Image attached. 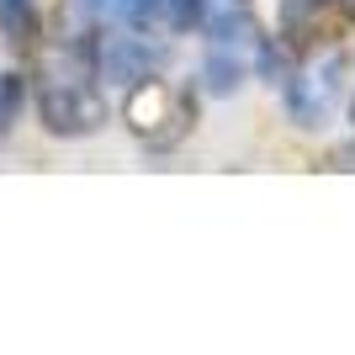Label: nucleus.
I'll return each instance as SVG.
<instances>
[{
    "instance_id": "f257e3e1",
    "label": "nucleus",
    "mask_w": 355,
    "mask_h": 355,
    "mask_svg": "<svg viewBox=\"0 0 355 355\" xmlns=\"http://www.w3.org/2000/svg\"><path fill=\"white\" fill-rule=\"evenodd\" d=\"M106 80L96 64V32H74L37 59L32 101L53 138H90L106 122Z\"/></svg>"
},
{
    "instance_id": "0eeeda50",
    "label": "nucleus",
    "mask_w": 355,
    "mask_h": 355,
    "mask_svg": "<svg viewBox=\"0 0 355 355\" xmlns=\"http://www.w3.org/2000/svg\"><path fill=\"white\" fill-rule=\"evenodd\" d=\"M350 122H355V96H350Z\"/></svg>"
},
{
    "instance_id": "423d86ee",
    "label": "nucleus",
    "mask_w": 355,
    "mask_h": 355,
    "mask_svg": "<svg viewBox=\"0 0 355 355\" xmlns=\"http://www.w3.org/2000/svg\"><path fill=\"white\" fill-rule=\"evenodd\" d=\"M32 0H0V27H6V37L11 43H27L32 37Z\"/></svg>"
},
{
    "instance_id": "20e7f679",
    "label": "nucleus",
    "mask_w": 355,
    "mask_h": 355,
    "mask_svg": "<svg viewBox=\"0 0 355 355\" xmlns=\"http://www.w3.org/2000/svg\"><path fill=\"white\" fill-rule=\"evenodd\" d=\"M69 16L80 21V32H148V21L159 16L154 0H64Z\"/></svg>"
},
{
    "instance_id": "7ed1b4c3",
    "label": "nucleus",
    "mask_w": 355,
    "mask_h": 355,
    "mask_svg": "<svg viewBox=\"0 0 355 355\" xmlns=\"http://www.w3.org/2000/svg\"><path fill=\"white\" fill-rule=\"evenodd\" d=\"M340 74H345L340 53H318V59H308L302 69L286 74V112H292L297 128L329 122V112L340 101Z\"/></svg>"
},
{
    "instance_id": "39448f33",
    "label": "nucleus",
    "mask_w": 355,
    "mask_h": 355,
    "mask_svg": "<svg viewBox=\"0 0 355 355\" xmlns=\"http://www.w3.org/2000/svg\"><path fill=\"white\" fill-rule=\"evenodd\" d=\"M21 106H27V80L11 69H0V144L11 138V128L21 122Z\"/></svg>"
},
{
    "instance_id": "f03ea898",
    "label": "nucleus",
    "mask_w": 355,
    "mask_h": 355,
    "mask_svg": "<svg viewBox=\"0 0 355 355\" xmlns=\"http://www.w3.org/2000/svg\"><path fill=\"white\" fill-rule=\"evenodd\" d=\"M122 117L133 122V133L154 138V144H175L191 122V96L175 90L159 74H144L138 85H128V101H122Z\"/></svg>"
}]
</instances>
